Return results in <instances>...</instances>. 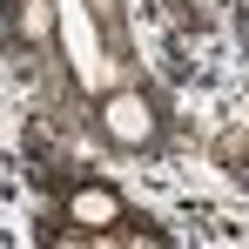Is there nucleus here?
I'll return each instance as SVG.
<instances>
[{"label": "nucleus", "instance_id": "20e7f679", "mask_svg": "<svg viewBox=\"0 0 249 249\" xmlns=\"http://www.w3.org/2000/svg\"><path fill=\"white\" fill-rule=\"evenodd\" d=\"M54 249H94V229H81V222H61Z\"/></svg>", "mask_w": 249, "mask_h": 249}, {"label": "nucleus", "instance_id": "f03ea898", "mask_svg": "<svg viewBox=\"0 0 249 249\" xmlns=\"http://www.w3.org/2000/svg\"><path fill=\"white\" fill-rule=\"evenodd\" d=\"M61 222H81L94 236H108V229H122V196L108 182H74L68 202H61Z\"/></svg>", "mask_w": 249, "mask_h": 249}, {"label": "nucleus", "instance_id": "f257e3e1", "mask_svg": "<svg viewBox=\"0 0 249 249\" xmlns=\"http://www.w3.org/2000/svg\"><path fill=\"white\" fill-rule=\"evenodd\" d=\"M101 135L108 142H122V148H155V108H148V94H135V88H115V94H101Z\"/></svg>", "mask_w": 249, "mask_h": 249}, {"label": "nucleus", "instance_id": "423d86ee", "mask_svg": "<svg viewBox=\"0 0 249 249\" xmlns=\"http://www.w3.org/2000/svg\"><path fill=\"white\" fill-rule=\"evenodd\" d=\"M88 7H94L101 20H115V7H122V0H88Z\"/></svg>", "mask_w": 249, "mask_h": 249}, {"label": "nucleus", "instance_id": "7ed1b4c3", "mask_svg": "<svg viewBox=\"0 0 249 249\" xmlns=\"http://www.w3.org/2000/svg\"><path fill=\"white\" fill-rule=\"evenodd\" d=\"M7 14H14V34H20V41L54 47V27H61V20H54V0H14Z\"/></svg>", "mask_w": 249, "mask_h": 249}, {"label": "nucleus", "instance_id": "39448f33", "mask_svg": "<svg viewBox=\"0 0 249 249\" xmlns=\"http://www.w3.org/2000/svg\"><path fill=\"white\" fill-rule=\"evenodd\" d=\"M74 81H81V88H101V61H94V54L74 61Z\"/></svg>", "mask_w": 249, "mask_h": 249}]
</instances>
